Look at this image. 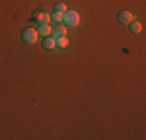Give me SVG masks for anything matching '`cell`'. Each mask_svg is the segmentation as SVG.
<instances>
[{
	"instance_id": "obj_10",
	"label": "cell",
	"mask_w": 146,
	"mask_h": 140,
	"mask_svg": "<svg viewBox=\"0 0 146 140\" xmlns=\"http://www.w3.org/2000/svg\"><path fill=\"white\" fill-rule=\"evenodd\" d=\"M65 11H67V6H65V3H56L53 8V13H61L64 14Z\"/></svg>"
},
{
	"instance_id": "obj_11",
	"label": "cell",
	"mask_w": 146,
	"mask_h": 140,
	"mask_svg": "<svg viewBox=\"0 0 146 140\" xmlns=\"http://www.w3.org/2000/svg\"><path fill=\"white\" fill-rule=\"evenodd\" d=\"M50 19H51V22L59 23V22H62V14L61 13H51L50 14Z\"/></svg>"
},
{
	"instance_id": "obj_4",
	"label": "cell",
	"mask_w": 146,
	"mask_h": 140,
	"mask_svg": "<svg viewBox=\"0 0 146 140\" xmlns=\"http://www.w3.org/2000/svg\"><path fill=\"white\" fill-rule=\"evenodd\" d=\"M53 39H58V37H62V36H67V28L65 25H56L51 28V34H50Z\"/></svg>"
},
{
	"instance_id": "obj_8",
	"label": "cell",
	"mask_w": 146,
	"mask_h": 140,
	"mask_svg": "<svg viewBox=\"0 0 146 140\" xmlns=\"http://www.w3.org/2000/svg\"><path fill=\"white\" fill-rule=\"evenodd\" d=\"M37 34H39V36H44V37L50 36V34H51L50 23H48V25H39V28H37Z\"/></svg>"
},
{
	"instance_id": "obj_2",
	"label": "cell",
	"mask_w": 146,
	"mask_h": 140,
	"mask_svg": "<svg viewBox=\"0 0 146 140\" xmlns=\"http://www.w3.org/2000/svg\"><path fill=\"white\" fill-rule=\"evenodd\" d=\"M37 30H34V28H25V30L22 31V41L25 42L27 45H33L34 42L37 41Z\"/></svg>"
},
{
	"instance_id": "obj_7",
	"label": "cell",
	"mask_w": 146,
	"mask_h": 140,
	"mask_svg": "<svg viewBox=\"0 0 146 140\" xmlns=\"http://www.w3.org/2000/svg\"><path fill=\"white\" fill-rule=\"evenodd\" d=\"M42 45H44L45 50H53V48H56V41H54L51 36H47V37L44 39Z\"/></svg>"
},
{
	"instance_id": "obj_6",
	"label": "cell",
	"mask_w": 146,
	"mask_h": 140,
	"mask_svg": "<svg viewBox=\"0 0 146 140\" xmlns=\"http://www.w3.org/2000/svg\"><path fill=\"white\" fill-rule=\"evenodd\" d=\"M127 27H129V31H131V33H134V34L141 33V30H143V25H141L138 20H132L131 23H127Z\"/></svg>"
},
{
	"instance_id": "obj_1",
	"label": "cell",
	"mask_w": 146,
	"mask_h": 140,
	"mask_svg": "<svg viewBox=\"0 0 146 140\" xmlns=\"http://www.w3.org/2000/svg\"><path fill=\"white\" fill-rule=\"evenodd\" d=\"M62 22L68 27H78L81 22V17L76 11H65L62 14Z\"/></svg>"
},
{
	"instance_id": "obj_3",
	"label": "cell",
	"mask_w": 146,
	"mask_h": 140,
	"mask_svg": "<svg viewBox=\"0 0 146 140\" xmlns=\"http://www.w3.org/2000/svg\"><path fill=\"white\" fill-rule=\"evenodd\" d=\"M117 19H118V23H121V25H127V23H131L132 20H134V14L129 13V11H120Z\"/></svg>"
},
{
	"instance_id": "obj_9",
	"label": "cell",
	"mask_w": 146,
	"mask_h": 140,
	"mask_svg": "<svg viewBox=\"0 0 146 140\" xmlns=\"http://www.w3.org/2000/svg\"><path fill=\"white\" fill-rule=\"evenodd\" d=\"M54 41H56V47H58V48H67L68 44H70V41H68L67 36L58 37V39H54Z\"/></svg>"
},
{
	"instance_id": "obj_5",
	"label": "cell",
	"mask_w": 146,
	"mask_h": 140,
	"mask_svg": "<svg viewBox=\"0 0 146 140\" xmlns=\"http://www.w3.org/2000/svg\"><path fill=\"white\" fill-rule=\"evenodd\" d=\"M36 22L39 23V25H48V23L51 22V19H50V14L48 13H37V16H36Z\"/></svg>"
}]
</instances>
